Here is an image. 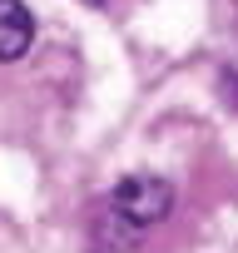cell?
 I'll list each match as a JSON object with an SVG mask.
<instances>
[{"label": "cell", "mask_w": 238, "mask_h": 253, "mask_svg": "<svg viewBox=\"0 0 238 253\" xmlns=\"http://www.w3.org/2000/svg\"><path fill=\"white\" fill-rule=\"evenodd\" d=\"M30 40H35L30 10L20 5V0H0V65L20 60V55L30 50Z\"/></svg>", "instance_id": "7a4b0ae2"}, {"label": "cell", "mask_w": 238, "mask_h": 253, "mask_svg": "<svg viewBox=\"0 0 238 253\" xmlns=\"http://www.w3.org/2000/svg\"><path fill=\"white\" fill-rule=\"evenodd\" d=\"M84 5H94V10H104V0H84Z\"/></svg>", "instance_id": "3957f363"}, {"label": "cell", "mask_w": 238, "mask_h": 253, "mask_svg": "<svg viewBox=\"0 0 238 253\" xmlns=\"http://www.w3.org/2000/svg\"><path fill=\"white\" fill-rule=\"evenodd\" d=\"M169 209H174V189H169L164 179L134 174V179H124V184L114 189V213H119V218H129V223H139V228L169 218Z\"/></svg>", "instance_id": "6da1fadb"}]
</instances>
